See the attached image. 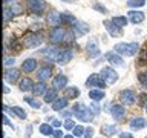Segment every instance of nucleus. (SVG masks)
<instances>
[{
  "mask_svg": "<svg viewBox=\"0 0 147 138\" xmlns=\"http://www.w3.org/2000/svg\"><path fill=\"white\" fill-rule=\"evenodd\" d=\"M80 95V91L74 86H69V87H64V97L69 100V98H77Z\"/></svg>",
  "mask_w": 147,
  "mask_h": 138,
  "instance_id": "obj_27",
  "label": "nucleus"
},
{
  "mask_svg": "<svg viewBox=\"0 0 147 138\" xmlns=\"http://www.w3.org/2000/svg\"><path fill=\"white\" fill-rule=\"evenodd\" d=\"M16 63V58H11V57H8V58H5V66H11V64Z\"/></svg>",
  "mask_w": 147,
  "mask_h": 138,
  "instance_id": "obj_43",
  "label": "nucleus"
},
{
  "mask_svg": "<svg viewBox=\"0 0 147 138\" xmlns=\"http://www.w3.org/2000/svg\"><path fill=\"white\" fill-rule=\"evenodd\" d=\"M106 60L110 63V64H115V66H123L124 62H123V57L119 55L118 52H107L106 54Z\"/></svg>",
  "mask_w": 147,
  "mask_h": 138,
  "instance_id": "obj_12",
  "label": "nucleus"
},
{
  "mask_svg": "<svg viewBox=\"0 0 147 138\" xmlns=\"http://www.w3.org/2000/svg\"><path fill=\"white\" fill-rule=\"evenodd\" d=\"M106 97V94H104V91L103 89H90V92H89V98H92V101H100V100H103Z\"/></svg>",
  "mask_w": 147,
  "mask_h": 138,
  "instance_id": "obj_25",
  "label": "nucleus"
},
{
  "mask_svg": "<svg viewBox=\"0 0 147 138\" xmlns=\"http://www.w3.org/2000/svg\"><path fill=\"white\" fill-rule=\"evenodd\" d=\"M11 16H12V12L9 11V8H5V23H6L9 18H11Z\"/></svg>",
  "mask_w": 147,
  "mask_h": 138,
  "instance_id": "obj_42",
  "label": "nucleus"
},
{
  "mask_svg": "<svg viewBox=\"0 0 147 138\" xmlns=\"http://www.w3.org/2000/svg\"><path fill=\"white\" fill-rule=\"evenodd\" d=\"M86 49H87V54L90 55V57H96V55H100V46L96 43L95 40H89L86 45Z\"/></svg>",
  "mask_w": 147,
  "mask_h": 138,
  "instance_id": "obj_16",
  "label": "nucleus"
},
{
  "mask_svg": "<svg viewBox=\"0 0 147 138\" xmlns=\"http://www.w3.org/2000/svg\"><path fill=\"white\" fill-rule=\"evenodd\" d=\"M119 138H135L132 135V133H129V132H123L121 135H119Z\"/></svg>",
  "mask_w": 147,
  "mask_h": 138,
  "instance_id": "obj_45",
  "label": "nucleus"
},
{
  "mask_svg": "<svg viewBox=\"0 0 147 138\" xmlns=\"http://www.w3.org/2000/svg\"><path fill=\"white\" fill-rule=\"evenodd\" d=\"M115 52H118L119 55H124V57H133L138 51H140V45L138 43H124V41H121V43H117L113 46Z\"/></svg>",
  "mask_w": 147,
  "mask_h": 138,
  "instance_id": "obj_2",
  "label": "nucleus"
},
{
  "mask_svg": "<svg viewBox=\"0 0 147 138\" xmlns=\"http://www.w3.org/2000/svg\"><path fill=\"white\" fill-rule=\"evenodd\" d=\"M138 80H140V83L142 86L147 87V72H140L138 74Z\"/></svg>",
  "mask_w": 147,
  "mask_h": 138,
  "instance_id": "obj_37",
  "label": "nucleus"
},
{
  "mask_svg": "<svg viewBox=\"0 0 147 138\" xmlns=\"http://www.w3.org/2000/svg\"><path fill=\"white\" fill-rule=\"evenodd\" d=\"M119 100H121L123 104L132 106L133 103H135V100H136V95H135V92H133L132 89H124L121 94H119Z\"/></svg>",
  "mask_w": 147,
  "mask_h": 138,
  "instance_id": "obj_8",
  "label": "nucleus"
},
{
  "mask_svg": "<svg viewBox=\"0 0 147 138\" xmlns=\"http://www.w3.org/2000/svg\"><path fill=\"white\" fill-rule=\"evenodd\" d=\"M23 100H25L26 103L29 104L31 108H34V109H40V108H41V103H40L38 100H35L34 97H25V98H23Z\"/></svg>",
  "mask_w": 147,
  "mask_h": 138,
  "instance_id": "obj_29",
  "label": "nucleus"
},
{
  "mask_svg": "<svg viewBox=\"0 0 147 138\" xmlns=\"http://www.w3.org/2000/svg\"><path fill=\"white\" fill-rule=\"evenodd\" d=\"M43 43V37L41 34H35V32H31V34H26L25 39H23V45L25 48H37Z\"/></svg>",
  "mask_w": 147,
  "mask_h": 138,
  "instance_id": "obj_3",
  "label": "nucleus"
},
{
  "mask_svg": "<svg viewBox=\"0 0 147 138\" xmlns=\"http://www.w3.org/2000/svg\"><path fill=\"white\" fill-rule=\"evenodd\" d=\"M84 138H94V129H92V127H86Z\"/></svg>",
  "mask_w": 147,
  "mask_h": 138,
  "instance_id": "obj_40",
  "label": "nucleus"
},
{
  "mask_svg": "<svg viewBox=\"0 0 147 138\" xmlns=\"http://www.w3.org/2000/svg\"><path fill=\"white\" fill-rule=\"evenodd\" d=\"M61 22H64V23H69V25H74L77 20H75V17L74 16H71V14H61Z\"/></svg>",
  "mask_w": 147,
  "mask_h": 138,
  "instance_id": "obj_34",
  "label": "nucleus"
},
{
  "mask_svg": "<svg viewBox=\"0 0 147 138\" xmlns=\"http://www.w3.org/2000/svg\"><path fill=\"white\" fill-rule=\"evenodd\" d=\"M66 85H67V77L61 75V74H58V75L54 78V81H52V86L55 87V89H64Z\"/></svg>",
  "mask_w": 147,
  "mask_h": 138,
  "instance_id": "obj_17",
  "label": "nucleus"
},
{
  "mask_svg": "<svg viewBox=\"0 0 147 138\" xmlns=\"http://www.w3.org/2000/svg\"><path fill=\"white\" fill-rule=\"evenodd\" d=\"M84 131H86V129L83 127V126H75V127L72 129L74 137H81V135H84Z\"/></svg>",
  "mask_w": 147,
  "mask_h": 138,
  "instance_id": "obj_36",
  "label": "nucleus"
},
{
  "mask_svg": "<svg viewBox=\"0 0 147 138\" xmlns=\"http://www.w3.org/2000/svg\"><path fill=\"white\" fill-rule=\"evenodd\" d=\"M90 109H92V112H94L95 115H98V114H100V110H101V109H100V106L96 104V101H94V103L90 104Z\"/></svg>",
  "mask_w": 147,
  "mask_h": 138,
  "instance_id": "obj_39",
  "label": "nucleus"
},
{
  "mask_svg": "<svg viewBox=\"0 0 147 138\" xmlns=\"http://www.w3.org/2000/svg\"><path fill=\"white\" fill-rule=\"evenodd\" d=\"M129 20H130L132 23H135V25H138V23H142L144 22V18H146V16H144V12L142 11H129Z\"/></svg>",
  "mask_w": 147,
  "mask_h": 138,
  "instance_id": "obj_13",
  "label": "nucleus"
},
{
  "mask_svg": "<svg viewBox=\"0 0 147 138\" xmlns=\"http://www.w3.org/2000/svg\"><path fill=\"white\" fill-rule=\"evenodd\" d=\"M18 87H20L22 92H28V91H32V87H34V81L31 80V78H22L20 83H18Z\"/></svg>",
  "mask_w": 147,
  "mask_h": 138,
  "instance_id": "obj_23",
  "label": "nucleus"
},
{
  "mask_svg": "<svg viewBox=\"0 0 147 138\" xmlns=\"http://www.w3.org/2000/svg\"><path fill=\"white\" fill-rule=\"evenodd\" d=\"M104 28H106V31L110 34V37H121V28L117 26L112 20H104Z\"/></svg>",
  "mask_w": 147,
  "mask_h": 138,
  "instance_id": "obj_10",
  "label": "nucleus"
},
{
  "mask_svg": "<svg viewBox=\"0 0 147 138\" xmlns=\"http://www.w3.org/2000/svg\"><path fill=\"white\" fill-rule=\"evenodd\" d=\"M48 22H49V25H52V26H58L60 23H61V14H58L57 11H51L48 14Z\"/></svg>",
  "mask_w": 147,
  "mask_h": 138,
  "instance_id": "obj_21",
  "label": "nucleus"
},
{
  "mask_svg": "<svg viewBox=\"0 0 147 138\" xmlns=\"http://www.w3.org/2000/svg\"><path fill=\"white\" fill-rule=\"evenodd\" d=\"M100 75L103 77V80L107 83V85H113V83H117V80H118L117 71H115L113 68H110V66H106V68L101 69Z\"/></svg>",
  "mask_w": 147,
  "mask_h": 138,
  "instance_id": "obj_4",
  "label": "nucleus"
},
{
  "mask_svg": "<svg viewBox=\"0 0 147 138\" xmlns=\"http://www.w3.org/2000/svg\"><path fill=\"white\" fill-rule=\"evenodd\" d=\"M72 26L75 28V29L80 32V34H87V32H89V26H87L84 22H75Z\"/></svg>",
  "mask_w": 147,
  "mask_h": 138,
  "instance_id": "obj_28",
  "label": "nucleus"
},
{
  "mask_svg": "<svg viewBox=\"0 0 147 138\" xmlns=\"http://www.w3.org/2000/svg\"><path fill=\"white\" fill-rule=\"evenodd\" d=\"M127 5L130 8H141L146 5V0H127Z\"/></svg>",
  "mask_w": 147,
  "mask_h": 138,
  "instance_id": "obj_33",
  "label": "nucleus"
},
{
  "mask_svg": "<svg viewBox=\"0 0 147 138\" xmlns=\"http://www.w3.org/2000/svg\"><path fill=\"white\" fill-rule=\"evenodd\" d=\"M3 121H5V124H8V126H12V124L9 123V120H8V117H6V115L3 117Z\"/></svg>",
  "mask_w": 147,
  "mask_h": 138,
  "instance_id": "obj_49",
  "label": "nucleus"
},
{
  "mask_svg": "<svg viewBox=\"0 0 147 138\" xmlns=\"http://www.w3.org/2000/svg\"><path fill=\"white\" fill-rule=\"evenodd\" d=\"M64 37H66V32H64L60 26H54L52 31L49 32V40L52 41L54 45H58V43H61V41H64Z\"/></svg>",
  "mask_w": 147,
  "mask_h": 138,
  "instance_id": "obj_6",
  "label": "nucleus"
},
{
  "mask_svg": "<svg viewBox=\"0 0 147 138\" xmlns=\"http://www.w3.org/2000/svg\"><path fill=\"white\" fill-rule=\"evenodd\" d=\"M146 112H147V104H146Z\"/></svg>",
  "mask_w": 147,
  "mask_h": 138,
  "instance_id": "obj_54",
  "label": "nucleus"
},
{
  "mask_svg": "<svg viewBox=\"0 0 147 138\" xmlns=\"http://www.w3.org/2000/svg\"><path fill=\"white\" fill-rule=\"evenodd\" d=\"M61 137H64L61 131H54V138H61Z\"/></svg>",
  "mask_w": 147,
  "mask_h": 138,
  "instance_id": "obj_46",
  "label": "nucleus"
},
{
  "mask_svg": "<svg viewBox=\"0 0 147 138\" xmlns=\"http://www.w3.org/2000/svg\"><path fill=\"white\" fill-rule=\"evenodd\" d=\"M107 83L103 80L100 74H92V75L86 80V87H98V89H104Z\"/></svg>",
  "mask_w": 147,
  "mask_h": 138,
  "instance_id": "obj_5",
  "label": "nucleus"
},
{
  "mask_svg": "<svg viewBox=\"0 0 147 138\" xmlns=\"http://www.w3.org/2000/svg\"><path fill=\"white\" fill-rule=\"evenodd\" d=\"M64 2H75V0H64Z\"/></svg>",
  "mask_w": 147,
  "mask_h": 138,
  "instance_id": "obj_53",
  "label": "nucleus"
},
{
  "mask_svg": "<svg viewBox=\"0 0 147 138\" xmlns=\"http://www.w3.org/2000/svg\"><path fill=\"white\" fill-rule=\"evenodd\" d=\"M20 77V72H18V69H8L6 72H5V80H6L8 83H14L17 81V78Z\"/></svg>",
  "mask_w": 147,
  "mask_h": 138,
  "instance_id": "obj_20",
  "label": "nucleus"
},
{
  "mask_svg": "<svg viewBox=\"0 0 147 138\" xmlns=\"http://www.w3.org/2000/svg\"><path fill=\"white\" fill-rule=\"evenodd\" d=\"M28 9L32 14H41L46 9V2L45 0H29L28 2Z\"/></svg>",
  "mask_w": 147,
  "mask_h": 138,
  "instance_id": "obj_7",
  "label": "nucleus"
},
{
  "mask_svg": "<svg viewBox=\"0 0 147 138\" xmlns=\"http://www.w3.org/2000/svg\"><path fill=\"white\" fill-rule=\"evenodd\" d=\"M22 69L25 72H32V71H35L37 69V60L34 58H28L25 60V62L22 63Z\"/></svg>",
  "mask_w": 147,
  "mask_h": 138,
  "instance_id": "obj_22",
  "label": "nucleus"
},
{
  "mask_svg": "<svg viewBox=\"0 0 147 138\" xmlns=\"http://www.w3.org/2000/svg\"><path fill=\"white\" fill-rule=\"evenodd\" d=\"M72 57H74V52H72L71 49H63V51H60V52H58L57 58H55V62L63 66V64H67L69 62H71Z\"/></svg>",
  "mask_w": 147,
  "mask_h": 138,
  "instance_id": "obj_9",
  "label": "nucleus"
},
{
  "mask_svg": "<svg viewBox=\"0 0 147 138\" xmlns=\"http://www.w3.org/2000/svg\"><path fill=\"white\" fill-rule=\"evenodd\" d=\"M52 126H54V127H60V126H61V121H60V120H54V121H52Z\"/></svg>",
  "mask_w": 147,
  "mask_h": 138,
  "instance_id": "obj_47",
  "label": "nucleus"
},
{
  "mask_svg": "<svg viewBox=\"0 0 147 138\" xmlns=\"http://www.w3.org/2000/svg\"><path fill=\"white\" fill-rule=\"evenodd\" d=\"M46 91H48V86L45 85V81H38L35 83L34 87H32V94H34L35 97H40V95H45Z\"/></svg>",
  "mask_w": 147,
  "mask_h": 138,
  "instance_id": "obj_19",
  "label": "nucleus"
},
{
  "mask_svg": "<svg viewBox=\"0 0 147 138\" xmlns=\"http://www.w3.org/2000/svg\"><path fill=\"white\" fill-rule=\"evenodd\" d=\"M129 126H130V129H133V131H140V129H144L147 126V121L141 117H135V118L130 120Z\"/></svg>",
  "mask_w": 147,
  "mask_h": 138,
  "instance_id": "obj_15",
  "label": "nucleus"
},
{
  "mask_svg": "<svg viewBox=\"0 0 147 138\" xmlns=\"http://www.w3.org/2000/svg\"><path fill=\"white\" fill-rule=\"evenodd\" d=\"M101 133L104 137H113L118 133V126H115V124H104L101 127Z\"/></svg>",
  "mask_w": 147,
  "mask_h": 138,
  "instance_id": "obj_18",
  "label": "nucleus"
},
{
  "mask_svg": "<svg viewBox=\"0 0 147 138\" xmlns=\"http://www.w3.org/2000/svg\"><path fill=\"white\" fill-rule=\"evenodd\" d=\"M127 20H129V18H127V17H123V16H118V17H113V18H112V22H113L117 26H119V28H124V26H126V25H127Z\"/></svg>",
  "mask_w": 147,
  "mask_h": 138,
  "instance_id": "obj_30",
  "label": "nucleus"
},
{
  "mask_svg": "<svg viewBox=\"0 0 147 138\" xmlns=\"http://www.w3.org/2000/svg\"><path fill=\"white\" fill-rule=\"evenodd\" d=\"M140 104H144V106L147 104V95L146 94H141L140 95Z\"/></svg>",
  "mask_w": 147,
  "mask_h": 138,
  "instance_id": "obj_44",
  "label": "nucleus"
},
{
  "mask_svg": "<svg viewBox=\"0 0 147 138\" xmlns=\"http://www.w3.org/2000/svg\"><path fill=\"white\" fill-rule=\"evenodd\" d=\"M40 132L43 133V135H54V129H52V126L51 124H41L40 126Z\"/></svg>",
  "mask_w": 147,
  "mask_h": 138,
  "instance_id": "obj_31",
  "label": "nucleus"
},
{
  "mask_svg": "<svg viewBox=\"0 0 147 138\" xmlns=\"http://www.w3.org/2000/svg\"><path fill=\"white\" fill-rule=\"evenodd\" d=\"M9 11L12 12V16H17V14H22V12H23V8L20 6V5L12 3L11 6H9Z\"/></svg>",
  "mask_w": 147,
  "mask_h": 138,
  "instance_id": "obj_35",
  "label": "nucleus"
},
{
  "mask_svg": "<svg viewBox=\"0 0 147 138\" xmlns=\"http://www.w3.org/2000/svg\"><path fill=\"white\" fill-rule=\"evenodd\" d=\"M3 92H5V94H8V92H9V87L5 86V87H3Z\"/></svg>",
  "mask_w": 147,
  "mask_h": 138,
  "instance_id": "obj_50",
  "label": "nucleus"
},
{
  "mask_svg": "<svg viewBox=\"0 0 147 138\" xmlns=\"http://www.w3.org/2000/svg\"><path fill=\"white\" fill-rule=\"evenodd\" d=\"M72 110H74V115L83 123H90L94 120V115H95L90 110V108H87L86 104H81V103H77L72 108Z\"/></svg>",
  "mask_w": 147,
  "mask_h": 138,
  "instance_id": "obj_1",
  "label": "nucleus"
},
{
  "mask_svg": "<svg viewBox=\"0 0 147 138\" xmlns=\"http://www.w3.org/2000/svg\"><path fill=\"white\" fill-rule=\"evenodd\" d=\"M110 115L117 120V121H119V120L124 118V115H126V110H124L123 104H113L112 108H110Z\"/></svg>",
  "mask_w": 147,
  "mask_h": 138,
  "instance_id": "obj_11",
  "label": "nucleus"
},
{
  "mask_svg": "<svg viewBox=\"0 0 147 138\" xmlns=\"http://www.w3.org/2000/svg\"><path fill=\"white\" fill-rule=\"evenodd\" d=\"M11 110L17 115L18 118H22V120H25V118H26V112L20 108V106H12V109H11Z\"/></svg>",
  "mask_w": 147,
  "mask_h": 138,
  "instance_id": "obj_32",
  "label": "nucleus"
},
{
  "mask_svg": "<svg viewBox=\"0 0 147 138\" xmlns=\"http://www.w3.org/2000/svg\"><path fill=\"white\" fill-rule=\"evenodd\" d=\"M57 91H58V89H55V87L46 91V94H45V103H54V101L58 98Z\"/></svg>",
  "mask_w": 147,
  "mask_h": 138,
  "instance_id": "obj_26",
  "label": "nucleus"
},
{
  "mask_svg": "<svg viewBox=\"0 0 147 138\" xmlns=\"http://www.w3.org/2000/svg\"><path fill=\"white\" fill-rule=\"evenodd\" d=\"M94 9H95V11H101V14H104V12H106V8L103 6V5H98V3H95V5H94Z\"/></svg>",
  "mask_w": 147,
  "mask_h": 138,
  "instance_id": "obj_41",
  "label": "nucleus"
},
{
  "mask_svg": "<svg viewBox=\"0 0 147 138\" xmlns=\"http://www.w3.org/2000/svg\"><path fill=\"white\" fill-rule=\"evenodd\" d=\"M63 138H74V133H72V135H64Z\"/></svg>",
  "mask_w": 147,
  "mask_h": 138,
  "instance_id": "obj_51",
  "label": "nucleus"
},
{
  "mask_svg": "<svg viewBox=\"0 0 147 138\" xmlns=\"http://www.w3.org/2000/svg\"><path fill=\"white\" fill-rule=\"evenodd\" d=\"M74 127H75V126H74V121H72L71 118H67L66 121H64V129H67V131H72Z\"/></svg>",
  "mask_w": 147,
  "mask_h": 138,
  "instance_id": "obj_38",
  "label": "nucleus"
},
{
  "mask_svg": "<svg viewBox=\"0 0 147 138\" xmlns=\"http://www.w3.org/2000/svg\"><path fill=\"white\" fill-rule=\"evenodd\" d=\"M146 138H147V137H146Z\"/></svg>",
  "mask_w": 147,
  "mask_h": 138,
  "instance_id": "obj_55",
  "label": "nucleus"
},
{
  "mask_svg": "<svg viewBox=\"0 0 147 138\" xmlns=\"http://www.w3.org/2000/svg\"><path fill=\"white\" fill-rule=\"evenodd\" d=\"M72 114H74V110H64V112H63L64 117H71Z\"/></svg>",
  "mask_w": 147,
  "mask_h": 138,
  "instance_id": "obj_48",
  "label": "nucleus"
},
{
  "mask_svg": "<svg viewBox=\"0 0 147 138\" xmlns=\"http://www.w3.org/2000/svg\"><path fill=\"white\" fill-rule=\"evenodd\" d=\"M51 77H52V69L49 66H43L37 71V78H38L40 81H46V80H49Z\"/></svg>",
  "mask_w": 147,
  "mask_h": 138,
  "instance_id": "obj_14",
  "label": "nucleus"
},
{
  "mask_svg": "<svg viewBox=\"0 0 147 138\" xmlns=\"http://www.w3.org/2000/svg\"><path fill=\"white\" fill-rule=\"evenodd\" d=\"M67 103H69V100L66 98V97H63V98H57L52 103V109L57 110V112H61V110L67 106Z\"/></svg>",
  "mask_w": 147,
  "mask_h": 138,
  "instance_id": "obj_24",
  "label": "nucleus"
},
{
  "mask_svg": "<svg viewBox=\"0 0 147 138\" xmlns=\"http://www.w3.org/2000/svg\"><path fill=\"white\" fill-rule=\"evenodd\" d=\"M3 2H5V3H9V2H12V0H3Z\"/></svg>",
  "mask_w": 147,
  "mask_h": 138,
  "instance_id": "obj_52",
  "label": "nucleus"
}]
</instances>
